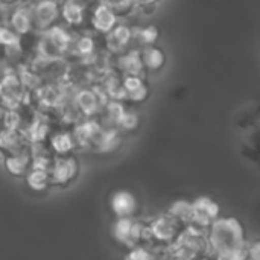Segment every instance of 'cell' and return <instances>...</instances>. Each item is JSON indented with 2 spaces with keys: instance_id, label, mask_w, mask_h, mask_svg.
<instances>
[{
  "instance_id": "cell-41",
  "label": "cell",
  "mask_w": 260,
  "mask_h": 260,
  "mask_svg": "<svg viewBox=\"0 0 260 260\" xmlns=\"http://www.w3.org/2000/svg\"><path fill=\"white\" fill-rule=\"evenodd\" d=\"M75 2H78V3H81V5L84 6V3H85V2H91V0H75Z\"/></svg>"
},
{
  "instance_id": "cell-2",
  "label": "cell",
  "mask_w": 260,
  "mask_h": 260,
  "mask_svg": "<svg viewBox=\"0 0 260 260\" xmlns=\"http://www.w3.org/2000/svg\"><path fill=\"white\" fill-rule=\"evenodd\" d=\"M169 250L172 254L184 260H206L210 257L207 233L193 227H186Z\"/></svg>"
},
{
  "instance_id": "cell-36",
  "label": "cell",
  "mask_w": 260,
  "mask_h": 260,
  "mask_svg": "<svg viewBox=\"0 0 260 260\" xmlns=\"http://www.w3.org/2000/svg\"><path fill=\"white\" fill-rule=\"evenodd\" d=\"M247 260H260L259 241H248L247 242Z\"/></svg>"
},
{
  "instance_id": "cell-34",
  "label": "cell",
  "mask_w": 260,
  "mask_h": 260,
  "mask_svg": "<svg viewBox=\"0 0 260 260\" xmlns=\"http://www.w3.org/2000/svg\"><path fill=\"white\" fill-rule=\"evenodd\" d=\"M18 43H20V35H17L9 27L0 26V46L6 47V46H12V44H18Z\"/></svg>"
},
{
  "instance_id": "cell-1",
  "label": "cell",
  "mask_w": 260,
  "mask_h": 260,
  "mask_svg": "<svg viewBox=\"0 0 260 260\" xmlns=\"http://www.w3.org/2000/svg\"><path fill=\"white\" fill-rule=\"evenodd\" d=\"M210 256L218 260H247V236L242 222L233 216H219L206 232Z\"/></svg>"
},
{
  "instance_id": "cell-23",
  "label": "cell",
  "mask_w": 260,
  "mask_h": 260,
  "mask_svg": "<svg viewBox=\"0 0 260 260\" xmlns=\"http://www.w3.org/2000/svg\"><path fill=\"white\" fill-rule=\"evenodd\" d=\"M140 58H142L143 67L148 69V70H152V72L160 70L166 62V56H165L163 50H160V49H157L154 46L145 47L140 52Z\"/></svg>"
},
{
  "instance_id": "cell-11",
  "label": "cell",
  "mask_w": 260,
  "mask_h": 260,
  "mask_svg": "<svg viewBox=\"0 0 260 260\" xmlns=\"http://www.w3.org/2000/svg\"><path fill=\"white\" fill-rule=\"evenodd\" d=\"M111 210L116 218H136L139 201L129 190H119L111 197Z\"/></svg>"
},
{
  "instance_id": "cell-6",
  "label": "cell",
  "mask_w": 260,
  "mask_h": 260,
  "mask_svg": "<svg viewBox=\"0 0 260 260\" xmlns=\"http://www.w3.org/2000/svg\"><path fill=\"white\" fill-rule=\"evenodd\" d=\"M221 216V207L209 197H200L192 203V215L189 227L207 232L210 225Z\"/></svg>"
},
{
  "instance_id": "cell-43",
  "label": "cell",
  "mask_w": 260,
  "mask_h": 260,
  "mask_svg": "<svg viewBox=\"0 0 260 260\" xmlns=\"http://www.w3.org/2000/svg\"><path fill=\"white\" fill-rule=\"evenodd\" d=\"M0 76H2V70H0Z\"/></svg>"
},
{
  "instance_id": "cell-33",
  "label": "cell",
  "mask_w": 260,
  "mask_h": 260,
  "mask_svg": "<svg viewBox=\"0 0 260 260\" xmlns=\"http://www.w3.org/2000/svg\"><path fill=\"white\" fill-rule=\"evenodd\" d=\"M101 3L111 8L116 14H123L126 11H131L133 6L136 5L134 0H101Z\"/></svg>"
},
{
  "instance_id": "cell-37",
  "label": "cell",
  "mask_w": 260,
  "mask_h": 260,
  "mask_svg": "<svg viewBox=\"0 0 260 260\" xmlns=\"http://www.w3.org/2000/svg\"><path fill=\"white\" fill-rule=\"evenodd\" d=\"M163 260H184V259H181V257H178V256L172 254V253H171V250H168V251H166V254H165V257H163Z\"/></svg>"
},
{
  "instance_id": "cell-17",
  "label": "cell",
  "mask_w": 260,
  "mask_h": 260,
  "mask_svg": "<svg viewBox=\"0 0 260 260\" xmlns=\"http://www.w3.org/2000/svg\"><path fill=\"white\" fill-rule=\"evenodd\" d=\"M125 107L120 101H113L108 99V102L102 107V110L99 111L98 116H101V119L98 120L101 123L102 128H117V123L120 120V117L125 113Z\"/></svg>"
},
{
  "instance_id": "cell-31",
  "label": "cell",
  "mask_w": 260,
  "mask_h": 260,
  "mask_svg": "<svg viewBox=\"0 0 260 260\" xmlns=\"http://www.w3.org/2000/svg\"><path fill=\"white\" fill-rule=\"evenodd\" d=\"M140 123V116L137 111L134 110H125L123 116L120 117L119 123H117V129L119 131H125V133H129V131H134L137 129Z\"/></svg>"
},
{
  "instance_id": "cell-21",
  "label": "cell",
  "mask_w": 260,
  "mask_h": 260,
  "mask_svg": "<svg viewBox=\"0 0 260 260\" xmlns=\"http://www.w3.org/2000/svg\"><path fill=\"white\" fill-rule=\"evenodd\" d=\"M101 88L107 94L108 99H113V101H123V99H126L122 79L116 73H111V72L110 73H105L104 78H102Z\"/></svg>"
},
{
  "instance_id": "cell-15",
  "label": "cell",
  "mask_w": 260,
  "mask_h": 260,
  "mask_svg": "<svg viewBox=\"0 0 260 260\" xmlns=\"http://www.w3.org/2000/svg\"><path fill=\"white\" fill-rule=\"evenodd\" d=\"M30 143L26 140L24 134L21 131L9 129V128H0V146L5 151V154H14L24 148H27Z\"/></svg>"
},
{
  "instance_id": "cell-25",
  "label": "cell",
  "mask_w": 260,
  "mask_h": 260,
  "mask_svg": "<svg viewBox=\"0 0 260 260\" xmlns=\"http://www.w3.org/2000/svg\"><path fill=\"white\" fill-rule=\"evenodd\" d=\"M169 216H172L175 221H178L181 225L189 227L190 224V215H192V203L186 200H178L171 204V207L166 212Z\"/></svg>"
},
{
  "instance_id": "cell-9",
  "label": "cell",
  "mask_w": 260,
  "mask_h": 260,
  "mask_svg": "<svg viewBox=\"0 0 260 260\" xmlns=\"http://www.w3.org/2000/svg\"><path fill=\"white\" fill-rule=\"evenodd\" d=\"M59 12H61V9H59V5L56 0H40L30 9L32 26L40 30H46L50 26H53Z\"/></svg>"
},
{
  "instance_id": "cell-29",
  "label": "cell",
  "mask_w": 260,
  "mask_h": 260,
  "mask_svg": "<svg viewBox=\"0 0 260 260\" xmlns=\"http://www.w3.org/2000/svg\"><path fill=\"white\" fill-rule=\"evenodd\" d=\"M17 75L20 78V82L21 85L24 87V90L27 91H37L38 88H41V75L35 70H30L29 67L26 66H20L18 70H17Z\"/></svg>"
},
{
  "instance_id": "cell-18",
  "label": "cell",
  "mask_w": 260,
  "mask_h": 260,
  "mask_svg": "<svg viewBox=\"0 0 260 260\" xmlns=\"http://www.w3.org/2000/svg\"><path fill=\"white\" fill-rule=\"evenodd\" d=\"M126 99L133 102H145L149 96V88L140 76H125L122 79Z\"/></svg>"
},
{
  "instance_id": "cell-26",
  "label": "cell",
  "mask_w": 260,
  "mask_h": 260,
  "mask_svg": "<svg viewBox=\"0 0 260 260\" xmlns=\"http://www.w3.org/2000/svg\"><path fill=\"white\" fill-rule=\"evenodd\" d=\"M169 248H145L134 247L126 251L123 260H163Z\"/></svg>"
},
{
  "instance_id": "cell-30",
  "label": "cell",
  "mask_w": 260,
  "mask_h": 260,
  "mask_svg": "<svg viewBox=\"0 0 260 260\" xmlns=\"http://www.w3.org/2000/svg\"><path fill=\"white\" fill-rule=\"evenodd\" d=\"M96 43L90 35H82L75 41V53L81 58H88L94 55Z\"/></svg>"
},
{
  "instance_id": "cell-7",
  "label": "cell",
  "mask_w": 260,
  "mask_h": 260,
  "mask_svg": "<svg viewBox=\"0 0 260 260\" xmlns=\"http://www.w3.org/2000/svg\"><path fill=\"white\" fill-rule=\"evenodd\" d=\"M78 174H79V163L72 154L55 157L52 168L49 171L50 186L66 187L78 177Z\"/></svg>"
},
{
  "instance_id": "cell-27",
  "label": "cell",
  "mask_w": 260,
  "mask_h": 260,
  "mask_svg": "<svg viewBox=\"0 0 260 260\" xmlns=\"http://www.w3.org/2000/svg\"><path fill=\"white\" fill-rule=\"evenodd\" d=\"M43 32L50 38V41L58 47V50L61 53H64V52H67L70 49L73 38L70 37V34L64 27H61V26H50L49 29H46Z\"/></svg>"
},
{
  "instance_id": "cell-12",
  "label": "cell",
  "mask_w": 260,
  "mask_h": 260,
  "mask_svg": "<svg viewBox=\"0 0 260 260\" xmlns=\"http://www.w3.org/2000/svg\"><path fill=\"white\" fill-rule=\"evenodd\" d=\"M133 38H134V34H133V29L129 26H126V24H116L107 34L105 44H107V49L110 52L122 53L129 46Z\"/></svg>"
},
{
  "instance_id": "cell-40",
  "label": "cell",
  "mask_w": 260,
  "mask_h": 260,
  "mask_svg": "<svg viewBox=\"0 0 260 260\" xmlns=\"http://www.w3.org/2000/svg\"><path fill=\"white\" fill-rule=\"evenodd\" d=\"M3 113H5V108H0V128H2V119H3Z\"/></svg>"
},
{
  "instance_id": "cell-35",
  "label": "cell",
  "mask_w": 260,
  "mask_h": 260,
  "mask_svg": "<svg viewBox=\"0 0 260 260\" xmlns=\"http://www.w3.org/2000/svg\"><path fill=\"white\" fill-rule=\"evenodd\" d=\"M21 53H23V49H21V44L20 43L5 47V56L9 61H18L21 58Z\"/></svg>"
},
{
  "instance_id": "cell-5",
  "label": "cell",
  "mask_w": 260,
  "mask_h": 260,
  "mask_svg": "<svg viewBox=\"0 0 260 260\" xmlns=\"http://www.w3.org/2000/svg\"><path fill=\"white\" fill-rule=\"evenodd\" d=\"M27 90L20 82V78L15 70H6L0 76V101L2 108L17 110L27 96Z\"/></svg>"
},
{
  "instance_id": "cell-42",
  "label": "cell",
  "mask_w": 260,
  "mask_h": 260,
  "mask_svg": "<svg viewBox=\"0 0 260 260\" xmlns=\"http://www.w3.org/2000/svg\"><path fill=\"white\" fill-rule=\"evenodd\" d=\"M206 260H218V259H215V257H212V256H210V257H207Z\"/></svg>"
},
{
  "instance_id": "cell-22",
  "label": "cell",
  "mask_w": 260,
  "mask_h": 260,
  "mask_svg": "<svg viewBox=\"0 0 260 260\" xmlns=\"http://www.w3.org/2000/svg\"><path fill=\"white\" fill-rule=\"evenodd\" d=\"M9 21H11V26L14 29V32L17 35H26L34 26H32V17H30V9L24 8V6H20L17 8L11 17H9Z\"/></svg>"
},
{
  "instance_id": "cell-19",
  "label": "cell",
  "mask_w": 260,
  "mask_h": 260,
  "mask_svg": "<svg viewBox=\"0 0 260 260\" xmlns=\"http://www.w3.org/2000/svg\"><path fill=\"white\" fill-rule=\"evenodd\" d=\"M117 69L125 76H140V73L145 69L142 58H140V52L139 50H129V52L120 55L117 59Z\"/></svg>"
},
{
  "instance_id": "cell-32",
  "label": "cell",
  "mask_w": 260,
  "mask_h": 260,
  "mask_svg": "<svg viewBox=\"0 0 260 260\" xmlns=\"http://www.w3.org/2000/svg\"><path fill=\"white\" fill-rule=\"evenodd\" d=\"M136 38H137V40H139V43H140V44H143L145 47H148V46H154V44H155V41L158 40V29H157V26L149 24V26H146V27H143V29L137 30Z\"/></svg>"
},
{
  "instance_id": "cell-39",
  "label": "cell",
  "mask_w": 260,
  "mask_h": 260,
  "mask_svg": "<svg viewBox=\"0 0 260 260\" xmlns=\"http://www.w3.org/2000/svg\"><path fill=\"white\" fill-rule=\"evenodd\" d=\"M5 157H6V154H5V151L2 149V146H0V161H3V160H5Z\"/></svg>"
},
{
  "instance_id": "cell-10",
  "label": "cell",
  "mask_w": 260,
  "mask_h": 260,
  "mask_svg": "<svg viewBox=\"0 0 260 260\" xmlns=\"http://www.w3.org/2000/svg\"><path fill=\"white\" fill-rule=\"evenodd\" d=\"M102 131L101 123L90 117L87 120H81L78 123L73 125V131H72V137L75 140L76 148H93V143L96 142L99 133Z\"/></svg>"
},
{
  "instance_id": "cell-20",
  "label": "cell",
  "mask_w": 260,
  "mask_h": 260,
  "mask_svg": "<svg viewBox=\"0 0 260 260\" xmlns=\"http://www.w3.org/2000/svg\"><path fill=\"white\" fill-rule=\"evenodd\" d=\"M49 146H50V149L53 151V154L56 157L70 155L72 151L76 148L75 140L72 137V133H66V131L50 134V137H49Z\"/></svg>"
},
{
  "instance_id": "cell-4",
  "label": "cell",
  "mask_w": 260,
  "mask_h": 260,
  "mask_svg": "<svg viewBox=\"0 0 260 260\" xmlns=\"http://www.w3.org/2000/svg\"><path fill=\"white\" fill-rule=\"evenodd\" d=\"M146 222L137 221L136 218H116L111 235L114 241L126 250L142 245Z\"/></svg>"
},
{
  "instance_id": "cell-13",
  "label": "cell",
  "mask_w": 260,
  "mask_h": 260,
  "mask_svg": "<svg viewBox=\"0 0 260 260\" xmlns=\"http://www.w3.org/2000/svg\"><path fill=\"white\" fill-rule=\"evenodd\" d=\"M30 146V145H29ZM24 148L18 152L8 154L3 160L6 171L14 177H24L30 168H32V158H30V148Z\"/></svg>"
},
{
  "instance_id": "cell-16",
  "label": "cell",
  "mask_w": 260,
  "mask_h": 260,
  "mask_svg": "<svg viewBox=\"0 0 260 260\" xmlns=\"http://www.w3.org/2000/svg\"><path fill=\"white\" fill-rule=\"evenodd\" d=\"M120 143H122V136L117 128H102L91 149L102 154H108V152H114L120 146Z\"/></svg>"
},
{
  "instance_id": "cell-24",
  "label": "cell",
  "mask_w": 260,
  "mask_h": 260,
  "mask_svg": "<svg viewBox=\"0 0 260 260\" xmlns=\"http://www.w3.org/2000/svg\"><path fill=\"white\" fill-rule=\"evenodd\" d=\"M27 187L34 192H44L47 190L50 186V175L47 171L43 169H34L30 168V171L24 175Z\"/></svg>"
},
{
  "instance_id": "cell-28",
  "label": "cell",
  "mask_w": 260,
  "mask_h": 260,
  "mask_svg": "<svg viewBox=\"0 0 260 260\" xmlns=\"http://www.w3.org/2000/svg\"><path fill=\"white\" fill-rule=\"evenodd\" d=\"M61 14L64 20L72 26H78L84 21V6L75 0H66L61 8Z\"/></svg>"
},
{
  "instance_id": "cell-14",
  "label": "cell",
  "mask_w": 260,
  "mask_h": 260,
  "mask_svg": "<svg viewBox=\"0 0 260 260\" xmlns=\"http://www.w3.org/2000/svg\"><path fill=\"white\" fill-rule=\"evenodd\" d=\"M91 24L101 34H108L117 24V14L104 3H98L91 14Z\"/></svg>"
},
{
  "instance_id": "cell-38",
  "label": "cell",
  "mask_w": 260,
  "mask_h": 260,
  "mask_svg": "<svg viewBox=\"0 0 260 260\" xmlns=\"http://www.w3.org/2000/svg\"><path fill=\"white\" fill-rule=\"evenodd\" d=\"M5 11H6V5H5V2H3V0H0V17L6 14Z\"/></svg>"
},
{
  "instance_id": "cell-3",
  "label": "cell",
  "mask_w": 260,
  "mask_h": 260,
  "mask_svg": "<svg viewBox=\"0 0 260 260\" xmlns=\"http://www.w3.org/2000/svg\"><path fill=\"white\" fill-rule=\"evenodd\" d=\"M148 227L152 235V239L161 248H171L186 229L168 213L158 215L154 219H151L148 222Z\"/></svg>"
},
{
  "instance_id": "cell-8",
  "label": "cell",
  "mask_w": 260,
  "mask_h": 260,
  "mask_svg": "<svg viewBox=\"0 0 260 260\" xmlns=\"http://www.w3.org/2000/svg\"><path fill=\"white\" fill-rule=\"evenodd\" d=\"M108 102L107 94L101 87L93 88H81L75 96V104L84 117H94L99 114L102 107Z\"/></svg>"
}]
</instances>
